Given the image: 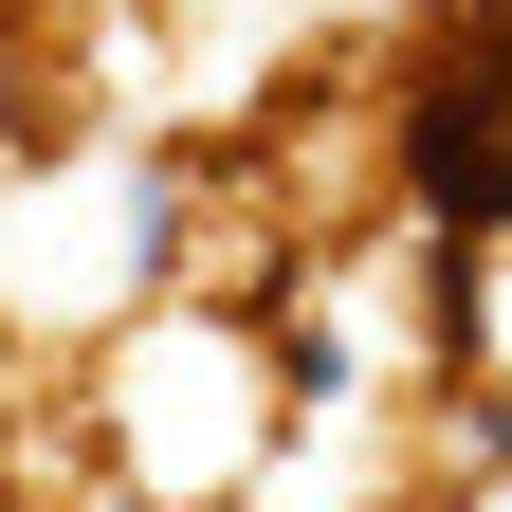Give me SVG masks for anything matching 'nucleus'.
Segmentation results:
<instances>
[{"label": "nucleus", "mask_w": 512, "mask_h": 512, "mask_svg": "<svg viewBox=\"0 0 512 512\" xmlns=\"http://www.w3.org/2000/svg\"><path fill=\"white\" fill-rule=\"evenodd\" d=\"M403 165L439 220H512V0H476L458 37H439V74L403 110Z\"/></svg>", "instance_id": "f257e3e1"}]
</instances>
